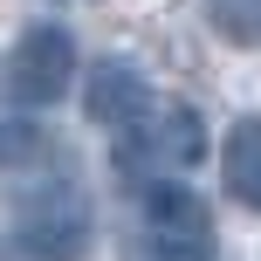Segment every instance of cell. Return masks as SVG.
Returning <instances> with one entry per match:
<instances>
[{
	"label": "cell",
	"mask_w": 261,
	"mask_h": 261,
	"mask_svg": "<svg viewBox=\"0 0 261 261\" xmlns=\"http://www.w3.org/2000/svg\"><path fill=\"white\" fill-rule=\"evenodd\" d=\"M144 227L165 241H193V248H213V206L193 193V186L165 179V186H144Z\"/></svg>",
	"instance_id": "8992f818"
},
{
	"label": "cell",
	"mask_w": 261,
	"mask_h": 261,
	"mask_svg": "<svg viewBox=\"0 0 261 261\" xmlns=\"http://www.w3.org/2000/svg\"><path fill=\"white\" fill-rule=\"evenodd\" d=\"M76 83V35L62 21H35L14 35V48L0 55V110H48L55 96H69Z\"/></svg>",
	"instance_id": "7a4b0ae2"
},
{
	"label": "cell",
	"mask_w": 261,
	"mask_h": 261,
	"mask_svg": "<svg viewBox=\"0 0 261 261\" xmlns=\"http://www.w3.org/2000/svg\"><path fill=\"white\" fill-rule=\"evenodd\" d=\"M220 179L248 213H261V117H234L220 138Z\"/></svg>",
	"instance_id": "52a82bcc"
},
{
	"label": "cell",
	"mask_w": 261,
	"mask_h": 261,
	"mask_svg": "<svg viewBox=\"0 0 261 261\" xmlns=\"http://www.w3.org/2000/svg\"><path fill=\"white\" fill-rule=\"evenodd\" d=\"M199 158H206V124H199V110H186V103H158L138 130L117 138V172L130 186H165L172 172L199 165Z\"/></svg>",
	"instance_id": "3957f363"
},
{
	"label": "cell",
	"mask_w": 261,
	"mask_h": 261,
	"mask_svg": "<svg viewBox=\"0 0 261 261\" xmlns=\"http://www.w3.org/2000/svg\"><path fill=\"white\" fill-rule=\"evenodd\" d=\"M151 83H144V69L130 62V55H103V62L90 69V83H83V117L96 130H110V138H124V130H138L151 117Z\"/></svg>",
	"instance_id": "277c9868"
},
{
	"label": "cell",
	"mask_w": 261,
	"mask_h": 261,
	"mask_svg": "<svg viewBox=\"0 0 261 261\" xmlns=\"http://www.w3.org/2000/svg\"><path fill=\"white\" fill-rule=\"evenodd\" d=\"M14 248L28 261H83L96 248V206L76 179H48L14 199Z\"/></svg>",
	"instance_id": "6da1fadb"
},
{
	"label": "cell",
	"mask_w": 261,
	"mask_h": 261,
	"mask_svg": "<svg viewBox=\"0 0 261 261\" xmlns=\"http://www.w3.org/2000/svg\"><path fill=\"white\" fill-rule=\"evenodd\" d=\"M206 28L234 48H261V0H199Z\"/></svg>",
	"instance_id": "ba28073f"
},
{
	"label": "cell",
	"mask_w": 261,
	"mask_h": 261,
	"mask_svg": "<svg viewBox=\"0 0 261 261\" xmlns=\"http://www.w3.org/2000/svg\"><path fill=\"white\" fill-rule=\"evenodd\" d=\"M220 248H193V241H165V234H151V227H138V234H124V248L117 261H213Z\"/></svg>",
	"instance_id": "9c48e42d"
},
{
	"label": "cell",
	"mask_w": 261,
	"mask_h": 261,
	"mask_svg": "<svg viewBox=\"0 0 261 261\" xmlns=\"http://www.w3.org/2000/svg\"><path fill=\"white\" fill-rule=\"evenodd\" d=\"M55 158H62V144L35 117H0V186L35 193V186H48V179H69V172H48Z\"/></svg>",
	"instance_id": "5b68a950"
}]
</instances>
